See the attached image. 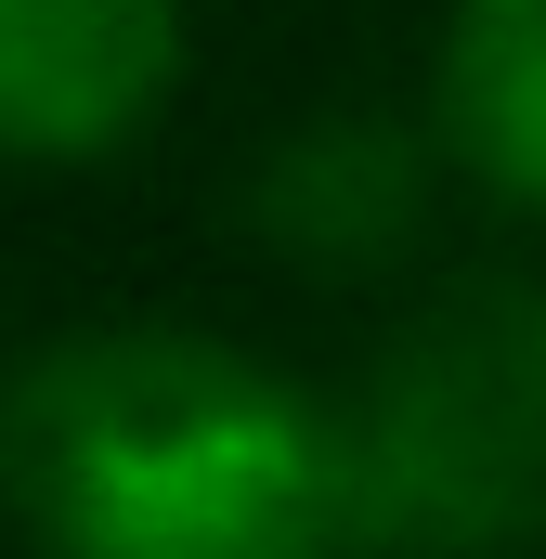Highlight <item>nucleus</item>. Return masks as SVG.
Returning a JSON list of instances; mask_svg holds the SVG:
<instances>
[{"instance_id":"4","label":"nucleus","mask_w":546,"mask_h":559,"mask_svg":"<svg viewBox=\"0 0 546 559\" xmlns=\"http://www.w3.org/2000/svg\"><path fill=\"white\" fill-rule=\"evenodd\" d=\"M248 222L299 274H378L429 222V143L404 118H299L248 169Z\"/></svg>"},{"instance_id":"2","label":"nucleus","mask_w":546,"mask_h":559,"mask_svg":"<svg viewBox=\"0 0 546 559\" xmlns=\"http://www.w3.org/2000/svg\"><path fill=\"white\" fill-rule=\"evenodd\" d=\"M352 547L495 559L546 534V286L455 274L339 391Z\"/></svg>"},{"instance_id":"3","label":"nucleus","mask_w":546,"mask_h":559,"mask_svg":"<svg viewBox=\"0 0 546 559\" xmlns=\"http://www.w3.org/2000/svg\"><path fill=\"white\" fill-rule=\"evenodd\" d=\"M182 92V0H0V156L92 169Z\"/></svg>"},{"instance_id":"5","label":"nucleus","mask_w":546,"mask_h":559,"mask_svg":"<svg viewBox=\"0 0 546 559\" xmlns=\"http://www.w3.org/2000/svg\"><path fill=\"white\" fill-rule=\"evenodd\" d=\"M429 131L482 195L546 222V0H455Z\"/></svg>"},{"instance_id":"1","label":"nucleus","mask_w":546,"mask_h":559,"mask_svg":"<svg viewBox=\"0 0 546 559\" xmlns=\"http://www.w3.org/2000/svg\"><path fill=\"white\" fill-rule=\"evenodd\" d=\"M0 508L39 559H339V404L209 325H79L0 378Z\"/></svg>"}]
</instances>
